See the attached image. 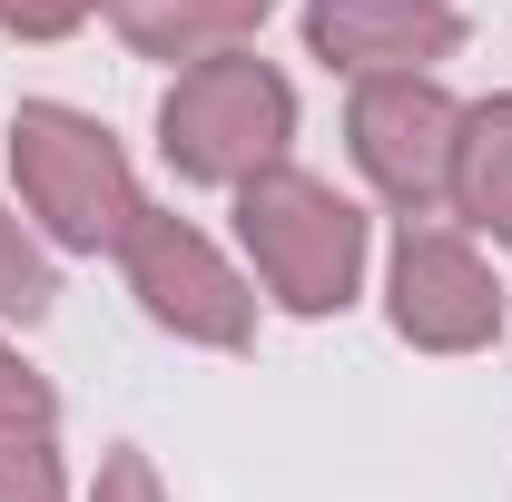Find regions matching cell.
I'll list each match as a JSON object with an SVG mask.
<instances>
[{"label":"cell","instance_id":"1","mask_svg":"<svg viewBox=\"0 0 512 502\" xmlns=\"http://www.w3.org/2000/svg\"><path fill=\"white\" fill-rule=\"evenodd\" d=\"M237 237H247L256 276L286 315H345L365 286V207L306 168H286V158L237 188Z\"/></svg>","mask_w":512,"mask_h":502},{"label":"cell","instance_id":"2","mask_svg":"<svg viewBox=\"0 0 512 502\" xmlns=\"http://www.w3.org/2000/svg\"><path fill=\"white\" fill-rule=\"evenodd\" d=\"M286 138H296V89L256 50H207L158 99V148L188 188H247L256 168L286 158Z\"/></svg>","mask_w":512,"mask_h":502},{"label":"cell","instance_id":"3","mask_svg":"<svg viewBox=\"0 0 512 502\" xmlns=\"http://www.w3.org/2000/svg\"><path fill=\"white\" fill-rule=\"evenodd\" d=\"M10 178L30 197V217L50 227V247H69V256H99V247L119 256L128 217L148 207L138 178H128V148L89 109H60V99H30L10 119Z\"/></svg>","mask_w":512,"mask_h":502},{"label":"cell","instance_id":"4","mask_svg":"<svg viewBox=\"0 0 512 502\" xmlns=\"http://www.w3.org/2000/svg\"><path fill=\"white\" fill-rule=\"evenodd\" d=\"M345 138H355V168L375 178L384 207H404V217H444L453 207L463 99L434 89L424 69H365V89L345 109Z\"/></svg>","mask_w":512,"mask_h":502},{"label":"cell","instance_id":"5","mask_svg":"<svg viewBox=\"0 0 512 502\" xmlns=\"http://www.w3.org/2000/svg\"><path fill=\"white\" fill-rule=\"evenodd\" d=\"M119 266H128V286H138V306L158 315L168 335H188V345H227V355L256 335V296H247V276L207 247L188 217H168V207H138V217H128V237H119Z\"/></svg>","mask_w":512,"mask_h":502},{"label":"cell","instance_id":"6","mask_svg":"<svg viewBox=\"0 0 512 502\" xmlns=\"http://www.w3.org/2000/svg\"><path fill=\"white\" fill-rule=\"evenodd\" d=\"M394 335L424 345V355H473V345L503 335L493 266L434 217H404V237H394Z\"/></svg>","mask_w":512,"mask_h":502},{"label":"cell","instance_id":"7","mask_svg":"<svg viewBox=\"0 0 512 502\" xmlns=\"http://www.w3.org/2000/svg\"><path fill=\"white\" fill-rule=\"evenodd\" d=\"M306 50L335 69H414L463 50L453 0H306Z\"/></svg>","mask_w":512,"mask_h":502},{"label":"cell","instance_id":"8","mask_svg":"<svg viewBox=\"0 0 512 502\" xmlns=\"http://www.w3.org/2000/svg\"><path fill=\"white\" fill-rule=\"evenodd\" d=\"M138 60H207V50H247L276 0H99Z\"/></svg>","mask_w":512,"mask_h":502},{"label":"cell","instance_id":"9","mask_svg":"<svg viewBox=\"0 0 512 502\" xmlns=\"http://www.w3.org/2000/svg\"><path fill=\"white\" fill-rule=\"evenodd\" d=\"M453 207L512 247V89L463 109V148H453Z\"/></svg>","mask_w":512,"mask_h":502},{"label":"cell","instance_id":"10","mask_svg":"<svg viewBox=\"0 0 512 502\" xmlns=\"http://www.w3.org/2000/svg\"><path fill=\"white\" fill-rule=\"evenodd\" d=\"M50 296H60V286H50V256L30 247V227L0 207V315L30 325V315H50Z\"/></svg>","mask_w":512,"mask_h":502},{"label":"cell","instance_id":"11","mask_svg":"<svg viewBox=\"0 0 512 502\" xmlns=\"http://www.w3.org/2000/svg\"><path fill=\"white\" fill-rule=\"evenodd\" d=\"M0 502H69V473H60L50 434H0Z\"/></svg>","mask_w":512,"mask_h":502},{"label":"cell","instance_id":"12","mask_svg":"<svg viewBox=\"0 0 512 502\" xmlns=\"http://www.w3.org/2000/svg\"><path fill=\"white\" fill-rule=\"evenodd\" d=\"M60 424V394H50V375H30L10 345H0V434H50Z\"/></svg>","mask_w":512,"mask_h":502},{"label":"cell","instance_id":"13","mask_svg":"<svg viewBox=\"0 0 512 502\" xmlns=\"http://www.w3.org/2000/svg\"><path fill=\"white\" fill-rule=\"evenodd\" d=\"M89 10H99V0H0V20H10L20 40H69Z\"/></svg>","mask_w":512,"mask_h":502},{"label":"cell","instance_id":"14","mask_svg":"<svg viewBox=\"0 0 512 502\" xmlns=\"http://www.w3.org/2000/svg\"><path fill=\"white\" fill-rule=\"evenodd\" d=\"M89 502H168V493H158L148 453H109V463H99V493H89Z\"/></svg>","mask_w":512,"mask_h":502}]
</instances>
